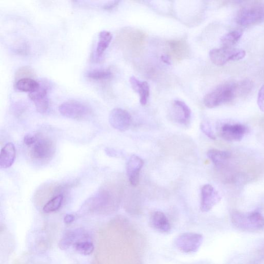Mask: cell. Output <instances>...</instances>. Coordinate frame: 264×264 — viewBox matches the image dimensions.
<instances>
[{"label": "cell", "instance_id": "1", "mask_svg": "<svg viewBox=\"0 0 264 264\" xmlns=\"http://www.w3.org/2000/svg\"><path fill=\"white\" fill-rule=\"evenodd\" d=\"M237 97L236 83L227 82L207 94L204 98V104L208 108L212 109L229 103Z\"/></svg>", "mask_w": 264, "mask_h": 264}, {"label": "cell", "instance_id": "2", "mask_svg": "<svg viewBox=\"0 0 264 264\" xmlns=\"http://www.w3.org/2000/svg\"><path fill=\"white\" fill-rule=\"evenodd\" d=\"M117 196L110 185H105L95 196L86 201L85 207L91 211L100 212L112 208L117 202Z\"/></svg>", "mask_w": 264, "mask_h": 264}, {"label": "cell", "instance_id": "3", "mask_svg": "<svg viewBox=\"0 0 264 264\" xmlns=\"http://www.w3.org/2000/svg\"><path fill=\"white\" fill-rule=\"evenodd\" d=\"M264 20V3L253 2L244 5L237 13L236 21L242 26L256 24Z\"/></svg>", "mask_w": 264, "mask_h": 264}, {"label": "cell", "instance_id": "4", "mask_svg": "<svg viewBox=\"0 0 264 264\" xmlns=\"http://www.w3.org/2000/svg\"><path fill=\"white\" fill-rule=\"evenodd\" d=\"M30 147V156L32 159L45 162L52 159L56 151L54 140L47 137H36V141Z\"/></svg>", "mask_w": 264, "mask_h": 264}, {"label": "cell", "instance_id": "5", "mask_svg": "<svg viewBox=\"0 0 264 264\" xmlns=\"http://www.w3.org/2000/svg\"><path fill=\"white\" fill-rule=\"evenodd\" d=\"M234 225L241 230L256 231L264 227V217L258 212H234L231 215Z\"/></svg>", "mask_w": 264, "mask_h": 264}, {"label": "cell", "instance_id": "6", "mask_svg": "<svg viewBox=\"0 0 264 264\" xmlns=\"http://www.w3.org/2000/svg\"><path fill=\"white\" fill-rule=\"evenodd\" d=\"M59 110L64 116L75 120H85L92 114L88 105L75 100L63 103L59 107Z\"/></svg>", "mask_w": 264, "mask_h": 264}, {"label": "cell", "instance_id": "7", "mask_svg": "<svg viewBox=\"0 0 264 264\" xmlns=\"http://www.w3.org/2000/svg\"><path fill=\"white\" fill-rule=\"evenodd\" d=\"M244 50L223 47L214 49L209 52V58L215 65L222 66L230 61L241 60L246 56Z\"/></svg>", "mask_w": 264, "mask_h": 264}, {"label": "cell", "instance_id": "8", "mask_svg": "<svg viewBox=\"0 0 264 264\" xmlns=\"http://www.w3.org/2000/svg\"><path fill=\"white\" fill-rule=\"evenodd\" d=\"M203 241V237L200 234L184 233L175 240L176 247L184 253H194L200 248Z\"/></svg>", "mask_w": 264, "mask_h": 264}, {"label": "cell", "instance_id": "9", "mask_svg": "<svg viewBox=\"0 0 264 264\" xmlns=\"http://www.w3.org/2000/svg\"><path fill=\"white\" fill-rule=\"evenodd\" d=\"M132 122L130 114L127 111L116 108L113 110L109 116V122L112 127L120 131H126L130 128Z\"/></svg>", "mask_w": 264, "mask_h": 264}, {"label": "cell", "instance_id": "10", "mask_svg": "<svg viewBox=\"0 0 264 264\" xmlns=\"http://www.w3.org/2000/svg\"><path fill=\"white\" fill-rule=\"evenodd\" d=\"M221 200L218 192L210 184H206L201 189L200 208L203 212H207Z\"/></svg>", "mask_w": 264, "mask_h": 264}, {"label": "cell", "instance_id": "11", "mask_svg": "<svg viewBox=\"0 0 264 264\" xmlns=\"http://www.w3.org/2000/svg\"><path fill=\"white\" fill-rule=\"evenodd\" d=\"M247 128L242 125H224L221 129L222 138L229 142L240 141L247 133Z\"/></svg>", "mask_w": 264, "mask_h": 264}, {"label": "cell", "instance_id": "12", "mask_svg": "<svg viewBox=\"0 0 264 264\" xmlns=\"http://www.w3.org/2000/svg\"><path fill=\"white\" fill-rule=\"evenodd\" d=\"M48 90L46 84H40L36 90L29 95V98L34 103L37 111L41 114L46 113L49 108Z\"/></svg>", "mask_w": 264, "mask_h": 264}, {"label": "cell", "instance_id": "13", "mask_svg": "<svg viewBox=\"0 0 264 264\" xmlns=\"http://www.w3.org/2000/svg\"><path fill=\"white\" fill-rule=\"evenodd\" d=\"M144 162L140 157L133 155L130 157L127 165V171L129 180L132 186H138L140 170Z\"/></svg>", "mask_w": 264, "mask_h": 264}, {"label": "cell", "instance_id": "14", "mask_svg": "<svg viewBox=\"0 0 264 264\" xmlns=\"http://www.w3.org/2000/svg\"><path fill=\"white\" fill-rule=\"evenodd\" d=\"M88 235L83 230L76 229L66 233L59 243L62 250L68 248L72 245L81 241L87 240Z\"/></svg>", "mask_w": 264, "mask_h": 264}, {"label": "cell", "instance_id": "15", "mask_svg": "<svg viewBox=\"0 0 264 264\" xmlns=\"http://www.w3.org/2000/svg\"><path fill=\"white\" fill-rule=\"evenodd\" d=\"M16 158V149L14 144L11 142L5 145L0 154V167L2 169L10 167L14 164Z\"/></svg>", "mask_w": 264, "mask_h": 264}, {"label": "cell", "instance_id": "16", "mask_svg": "<svg viewBox=\"0 0 264 264\" xmlns=\"http://www.w3.org/2000/svg\"><path fill=\"white\" fill-rule=\"evenodd\" d=\"M151 227L155 230L162 233H167L171 229L170 222L165 215L160 211L154 212L150 218Z\"/></svg>", "mask_w": 264, "mask_h": 264}, {"label": "cell", "instance_id": "17", "mask_svg": "<svg viewBox=\"0 0 264 264\" xmlns=\"http://www.w3.org/2000/svg\"><path fill=\"white\" fill-rule=\"evenodd\" d=\"M113 35L110 32L103 31L99 34L98 42L95 52L96 60L100 59L111 43Z\"/></svg>", "mask_w": 264, "mask_h": 264}, {"label": "cell", "instance_id": "18", "mask_svg": "<svg viewBox=\"0 0 264 264\" xmlns=\"http://www.w3.org/2000/svg\"><path fill=\"white\" fill-rule=\"evenodd\" d=\"M207 156L215 166L219 167L227 163L231 157V153L229 151L213 149L208 151Z\"/></svg>", "mask_w": 264, "mask_h": 264}, {"label": "cell", "instance_id": "19", "mask_svg": "<svg viewBox=\"0 0 264 264\" xmlns=\"http://www.w3.org/2000/svg\"><path fill=\"white\" fill-rule=\"evenodd\" d=\"M174 106L177 111V120L180 124L187 125L191 117V110L188 105L180 100H175Z\"/></svg>", "mask_w": 264, "mask_h": 264}, {"label": "cell", "instance_id": "20", "mask_svg": "<svg viewBox=\"0 0 264 264\" xmlns=\"http://www.w3.org/2000/svg\"><path fill=\"white\" fill-rule=\"evenodd\" d=\"M40 86V84L31 78L20 79L16 81V87L17 90L26 92H31L36 90Z\"/></svg>", "mask_w": 264, "mask_h": 264}, {"label": "cell", "instance_id": "21", "mask_svg": "<svg viewBox=\"0 0 264 264\" xmlns=\"http://www.w3.org/2000/svg\"><path fill=\"white\" fill-rule=\"evenodd\" d=\"M112 76V73L108 69H95L88 71L86 77L91 81L103 82L109 80Z\"/></svg>", "mask_w": 264, "mask_h": 264}, {"label": "cell", "instance_id": "22", "mask_svg": "<svg viewBox=\"0 0 264 264\" xmlns=\"http://www.w3.org/2000/svg\"><path fill=\"white\" fill-rule=\"evenodd\" d=\"M243 32L239 30H234L224 35L221 39V42L224 47H232L240 40Z\"/></svg>", "mask_w": 264, "mask_h": 264}, {"label": "cell", "instance_id": "23", "mask_svg": "<svg viewBox=\"0 0 264 264\" xmlns=\"http://www.w3.org/2000/svg\"><path fill=\"white\" fill-rule=\"evenodd\" d=\"M64 196L62 194H59L54 197L48 201L43 207V211L46 213L56 212L59 209L62 205Z\"/></svg>", "mask_w": 264, "mask_h": 264}, {"label": "cell", "instance_id": "24", "mask_svg": "<svg viewBox=\"0 0 264 264\" xmlns=\"http://www.w3.org/2000/svg\"><path fill=\"white\" fill-rule=\"evenodd\" d=\"M73 246L78 253L84 256L91 255L94 250L93 244L87 240L76 242Z\"/></svg>", "mask_w": 264, "mask_h": 264}, {"label": "cell", "instance_id": "25", "mask_svg": "<svg viewBox=\"0 0 264 264\" xmlns=\"http://www.w3.org/2000/svg\"><path fill=\"white\" fill-rule=\"evenodd\" d=\"M169 46L174 54L178 58H182L187 50L186 46L181 41H170Z\"/></svg>", "mask_w": 264, "mask_h": 264}, {"label": "cell", "instance_id": "26", "mask_svg": "<svg viewBox=\"0 0 264 264\" xmlns=\"http://www.w3.org/2000/svg\"><path fill=\"white\" fill-rule=\"evenodd\" d=\"M141 105H146L150 95V86L147 82H141L137 91Z\"/></svg>", "mask_w": 264, "mask_h": 264}, {"label": "cell", "instance_id": "27", "mask_svg": "<svg viewBox=\"0 0 264 264\" xmlns=\"http://www.w3.org/2000/svg\"><path fill=\"white\" fill-rule=\"evenodd\" d=\"M35 73L31 68L28 66H24L20 68L15 74V80L17 81L22 78H33Z\"/></svg>", "mask_w": 264, "mask_h": 264}, {"label": "cell", "instance_id": "28", "mask_svg": "<svg viewBox=\"0 0 264 264\" xmlns=\"http://www.w3.org/2000/svg\"><path fill=\"white\" fill-rule=\"evenodd\" d=\"M200 129L203 133L211 139H216V137L212 128L207 123H202L200 125Z\"/></svg>", "mask_w": 264, "mask_h": 264}, {"label": "cell", "instance_id": "29", "mask_svg": "<svg viewBox=\"0 0 264 264\" xmlns=\"http://www.w3.org/2000/svg\"><path fill=\"white\" fill-rule=\"evenodd\" d=\"M258 104L260 109L264 112V85L260 89L258 96Z\"/></svg>", "mask_w": 264, "mask_h": 264}, {"label": "cell", "instance_id": "30", "mask_svg": "<svg viewBox=\"0 0 264 264\" xmlns=\"http://www.w3.org/2000/svg\"><path fill=\"white\" fill-rule=\"evenodd\" d=\"M130 82L132 88L137 92L138 88L141 82L139 81L137 78L133 76L130 77Z\"/></svg>", "mask_w": 264, "mask_h": 264}, {"label": "cell", "instance_id": "31", "mask_svg": "<svg viewBox=\"0 0 264 264\" xmlns=\"http://www.w3.org/2000/svg\"><path fill=\"white\" fill-rule=\"evenodd\" d=\"M36 140V136L31 135H26L24 138V142L28 147H31Z\"/></svg>", "mask_w": 264, "mask_h": 264}, {"label": "cell", "instance_id": "32", "mask_svg": "<svg viewBox=\"0 0 264 264\" xmlns=\"http://www.w3.org/2000/svg\"><path fill=\"white\" fill-rule=\"evenodd\" d=\"M120 2V1H119L110 2L106 4H105L103 6V8L108 10H112L114 8L116 7V6L119 4V3Z\"/></svg>", "mask_w": 264, "mask_h": 264}, {"label": "cell", "instance_id": "33", "mask_svg": "<svg viewBox=\"0 0 264 264\" xmlns=\"http://www.w3.org/2000/svg\"><path fill=\"white\" fill-rule=\"evenodd\" d=\"M74 219L75 217L74 215L72 214H67L65 216L64 221L66 223L69 224L73 222Z\"/></svg>", "mask_w": 264, "mask_h": 264}, {"label": "cell", "instance_id": "34", "mask_svg": "<svg viewBox=\"0 0 264 264\" xmlns=\"http://www.w3.org/2000/svg\"><path fill=\"white\" fill-rule=\"evenodd\" d=\"M161 60L162 62H163L164 63L167 64V65H171V63L170 62V60L169 57L167 55H162L161 56Z\"/></svg>", "mask_w": 264, "mask_h": 264}, {"label": "cell", "instance_id": "35", "mask_svg": "<svg viewBox=\"0 0 264 264\" xmlns=\"http://www.w3.org/2000/svg\"></svg>", "mask_w": 264, "mask_h": 264}]
</instances>
